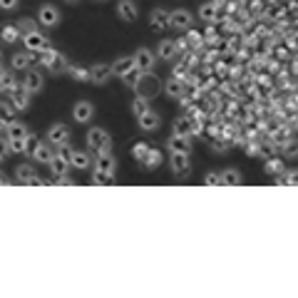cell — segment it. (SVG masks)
<instances>
[{"instance_id":"cell-41","label":"cell","mask_w":298,"mask_h":298,"mask_svg":"<svg viewBox=\"0 0 298 298\" xmlns=\"http://www.w3.org/2000/svg\"><path fill=\"white\" fill-rule=\"evenodd\" d=\"M75 77V80H80V82H87L90 80V70H85V67H77V65H70V70H67Z\"/></svg>"},{"instance_id":"cell-26","label":"cell","mask_w":298,"mask_h":298,"mask_svg":"<svg viewBox=\"0 0 298 298\" xmlns=\"http://www.w3.org/2000/svg\"><path fill=\"white\" fill-rule=\"evenodd\" d=\"M13 104H5V102H0V132H5L8 129V125L13 122Z\"/></svg>"},{"instance_id":"cell-34","label":"cell","mask_w":298,"mask_h":298,"mask_svg":"<svg viewBox=\"0 0 298 298\" xmlns=\"http://www.w3.org/2000/svg\"><path fill=\"white\" fill-rule=\"evenodd\" d=\"M174 134H182V137H191L189 117H179V119H174Z\"/></svg>"},{"instance_id":"cell-22","label":"cell","mask_w":298,"mask_h":298,"mask_svg":"<svg viewBox=\"0 0 298 298\" xmlns=\"http://www.w3.org/2000/svg\"><path fill=\"white\" fill-rule=\"evenodd\" d=\"M70 169V162L67 159H62V156H52L50 159V171H52V177H62V174H67Z\"/></svg>"},{"instance_id":"cell-10","label":"cell","mask_w":298,"mask_h":298,"mask_svg":"<svg viewBox=\"0 0 298 298\" xmlns=\"http://www.w3.org/2000/svg\"><path fill=\"white\" fill-rule=\"evenodd\" d=\"M167 144H169L171 154H189V152H191V142H189V137H182V134H174Z\"/></svg>"},{"instance_id":"cell-18","label":"cell","mask_w":298,"mask_h":298,"mask_svg":"<svg viewBox=\"0 0 298 298\" xmlns=\"http://www.w3.org/2000/svg\"><path fill=\"white\" fill-rule=\"evenodd\" d=\"M5 137H8V139H25V137H28V127H25L23 122L13 119V122L8 125V129H5Z\"/></svg>"},{"instance_id":"cell-8","label":"cell","mask_w":298,"mask_h":298,"mask_svg":"<svg viewBox=\"0 0 298 298\" xmlns=\"http://www.w3.org/2000/svg\"><path fill=\"white\" fill-rule=\"evenodd\" d=\"M169 164H171V171H174L177 177H186V174L191 171V164H189V154H171Z\"/></svg>"},{"instance_id":"cell-19","label":"cell","mask_w":298,"mask_h":298,"mask_svg":"<svg viewBox=\"0 0 298 298\" xmlns=\"http://www.w3.org/2000/svg\"><path fill=\"white\" fill-rule=\"evenodd\" d=\"M137 122H139V129H144V132H152V129L159 127V114L156 112H144L142 117H137Z\"/></svg>"},{"instance_id":"cell-49","label":"cell","mask_w":298,"mask_h":298,"mask_svg":"<svg viewBox=\"0 0 298 298\" xmlns=\"http://www.w3.org/2000/svg\"><path fill=\"white\" fill-rule=\"evenodd\" d=\"M8 156H10V142L5 137V139H0V162H5Z\"/></svg>"},{"instance_id":"cell-51","label":"cell","mask_w":298,"mask_h":298,"mask_svg":"<svg viewBox=\"0 0 298 298\" xmlns=\"http://www.w3.org/2000/svg\"><path fill=\"white\" fill-rule=\"evenodd\" d=\"M15 5H17V0H0V8H3V10H13Z\"/></svg>"},{"instance_id":"cell-54","label":"cell","mask_w":298,"mask_h":298,"mask_svg":"<svg viewBox=\"0 0 298 298\" xmlns=\"http://www.w3.org/2000/svg\"><path fill=\"white\" fill-rule=\"evenodd\" d=\"M0 95H3V87H0Z\"/></svg>"},{"instance_id":"cell-50","label":"cell","mask_w":298,"mask_h":298,"mask_svg":"<svg viewBox=\"0 0 298 298\" xmlns=\"http://www.w3.org/2000/svg\"><path fill=\"white\" fill-rule=\"evenodd\" d=\"M147 149H149V147H147V144H144V142H137V144H134V147H132V154H134V156H137V159H139V156H142L144 152H147Z\"/></svg>"},{"instance_id":"cell-31","label":"cell","mask_w":298,"mask_h":298,"mask_svg":"<svg viewBox=\"0 0 298 298\" xmlns=\"http://www.w3.org/2000/svg\"><path fill=\"white\" fill-rule=\"evenodd\" d=\"M55 55H57V50H55V47L45 45L43 50H38V62H40V65H45V67H50V62L55 60Z\"/></svg>"},{"instance_id":"cell-15","label":"cell","mask_w":298,"mask_h":298,"mask_svg":"<svg viewBox=\"0 0 298 298\" xmlns=\"http://www.w3.org/2000/svg\"><path fill=\"white\" fill-rule=\"evenodd\" d=\"M57 23H60V13H57V8H52V5H43V8H40V25L52 28V25H57Z\"/></svg>"},{"instance_id":"cell-16","label":"cell","mask_w":298,"mask_h":298,"mask_svg":"<svg viewBox=\"0 0 298 298\" xmlns=\"http://www.w3.org/2000/svg\"><path fill=\"white\" fill-rule=\"evenodd\" d=\"M114 167H117V162H114V156L110 154V152H102V154H97V159H95V169H99V171L114 174Z\"/></svg>"},{"instance_id":"cell-13","label":"cell","mask_w":298,"mask_h":298,"mask_svg":"<svg viewBox=\"0 0 298 298\" xmlns=\"http://www.w3.org/2000/svg\"><path fill=\"white\" fill-rule=\"evenodd\" d=\"M149 23H152V30H167L169 28V13L164 8H156L149 15Z\"/></svg>"},{"instance_id":"cell-57","label":"cell","mask_w":298,"mask_h":298,"mask_svg":"<svg viewBox=\"0 0 298 298\" xmlns=\"http://www.w3.org/2000/svg\"><path fill=\"white\" fill-rule=\"evenodd\" d=\"M99 3H102V0H99Z\"/></svg>"},{"instance_id":"cell-11","label":"cell","mask_w":298,"mask_h":298,"mask_svg":"<svg viewBox=\"0 0 298 298\" xmlns=\"http://www.w3.org/2000/svg\"><path fill=\"white\" fill-rule=\"evenodd\" d=\"M117 15H119V20H125V23L137 20V5H134V0H119Z\"/></svg>"},{"instance_id":"cell-43","label":"cell","mask_w":298,"mask_h":298,"mask_svg":"<svg viewBox=\"0 0 298 298\" xmlns=\"http://www.w3.org/2000/svg\"><path fill=\"white\" fill-rule=\"evenodd\" d=\"M110 182H112V174L99 171V169L92 171V184H110Z\"/></svg>"},{"instance_id":"cell-29","label":"cell","mask_w":298,"mask_h":298,"mask_svg":"<svg viewBox=\"0 0 298 298\" xmlns=\"http://www.w3.org/2000/svg\"><path fill=\"white\" fill-rule=\"evenodd\" d=\"M209 144H212L214 152H229V147H231V139L229 137H224V134H214L212 139H209Z\"/></svg>"},{"instance_id":"cell-40","label":"cell","mask_w":298,"mask_h":298,"mask_svg":"<svg viewBox=\"0 0 298 298\" xmlns=\"http://www.w3.org/2000/svg\"><path fill=\"white\" fill-rule=\"evenodd\" d=\"M38 147H40V137H38V134H30V132H28V137H25V154L32 156Z\"/></svg>"},{"instance_id":"cell-56","label":"cell","mask_w":298,"mask_h":298,"mask_svg":"<svg viewBox=\"0 0 298 298\" xmlns=\"http://www.w3.org/2000/svg\"><path fill=\"white\" fill-rule=\"evenodd\" d=\"M0 60H3V52H0Z\"/></svg>"},{"instance_id":"cell-35","label":"cell","mask_w":298,"mask_h":298,"mask_svg":"<svg viewBox=\"0 0 298 298\" xmlns=\"http://www.w3.org/2000/svg\"><path fill=\"white\" fill-rule=\"evenodd\" d=\"M50 70H52V72H67V70H70V60H67L65 55H60V52H57L55 60L50 62Z\"/></svg>"},{"instance_id":"cell-25","label":"cell","mask_w":298,"mask_h":298,"mask_svg":"<svg viewBox=\"0 0 298 298\" xmlns=\"http://www.w3.org/2000/svg\"><path fill=\"white\" fill-rule=\"evenodd\" d=\"M156 57H159V60H174V57H177V45H174V40H164V43L159 45Z\"/></svg>"},{"instance_id":"cell-3","label":"cell","mask_w":298,"mask_h":298,"mask_svg":"<svg viewBox=\"0 0 298 298\" xmlns=\"http://www.w3.org/2000/svg\"><path fill=\"white\" fill-rule=\"evenodd\" d=\"M8 95H10V104H13V110H20V112H23V110H28V107H30V92L23 87V82H20V85H15Z\"/></svg>"},{"instance_id":"cell-45","label":"cell","mask_w":298,"mask_h":298,"mask_svg":"<svg viewBox=\"0 0 298 298\" xmlns=\"http://www.w3.org/2000/svg\"><path fill=\"white\" fill-rule=\"evenodd\" d=\"M281 149H284V154L288 156V159H293V156H296V152H298V144H296V139L291 137V139H288V142H286L284 147H281Z\"/></svg>"},{"instance_id":"cell-12","label":"cell","mask_w":298,"mask_h":298,"mask_svg":"<svg viewBox=\"0 0 298 298\" xmlns=\"http://www.w3.org/2000/svg\"><path fill=\"white\" fill-rule=\"evenodd\" d=\"M23 43H25V47H28L30 52H38V50H43L45 45H47V38H45L40 30H35V32H28V35H25Z\"/></svg>"},{"instance_id":"cell-37","label":"cell","mask_w":298,"mask_h":298,"mask_svg":"<svg viewBox=\"0 0 298 298\" xmlns=\"http://www.w3.org/2000/svg\"><path fill=\"white\" fill-rule=\"evenodd\" d=\"M35 159H38V162H43V164H50V159H52V149H50V147H47V144H40V147H38V149H35Z\"/></svg>"},{"instance_id":"cell-14","label":"cell","mask_w":298,"mask_h":298,"mask_svg":"<svg viewBox=\"0 0 298 298\" xmlns=\"http://www.w3.org/2000/svg\"><path fill=\"white\" fill-rule=\"evenodd\" d=\"M23 87L28 90L30 95H32V92H40V90H43V75L38 70H28L25 80H23Z\"/></svg>"},{"instance_id":"cell-39","label":"cell","mask_w":298,"mask_h":298,"mask_svg":"<svg viewBox=\"0 0 298 298\" xmlns=\"http://www.w3.org/2000/svg\"><path fill=\"white\" fill-rule=\"evenodd\" d=\"M276 184H298V171L296 169H291V171H286V174H278L276 177Z\"/></svg>"},{"instance_id":"cell-7","label":"cell","mask_w":298,"mask_h":298,"mask_svg":"<svg viewBox=\"0 0 298 298\" xmlns=\"http://www.w3.org/2000/svg\"><path fill=\"white\" fill-rule=\"evenodd\" d=\"M47 139H50V144H55V147L70 142V127H67V125H52V127L47 129Z\"/></svg>"},{"instance_id":"cell-2","label":"cell","mask_w":298,"mask_h":298,"mask_svg":"<svg viewBox=\"0 0 298 298\" xmlns=\"http://www.w3.org/2000/svg\"><path fill=\"white\" fill-rule=\"evenodd\" d=\"M159 92V82H156V77H152L149 72H144L142 80L137 82V95L144 99H152Z\"/></svg>"},{"instance_id":"cell-52","label":"cell","mask_w":298,"mask_h":298,"mask_svg":"<svg viewBox=\"0 0 298 298\" xmlns=\"http://www.w3.org/2000/svg\"><path fill=\"white\" fill-rule=\"evenodd\" d=\"M0 184H8V179H5V177H3V174H0Z\"/></svg>"},{"instance_id":"cell-42","label":"cell","mask_w":298,"mask_h":298,"mask_svg":"<svg viewBox=\"0 0 298 298\" xmlns=\"http://www.w3.org/2000/svg\"><path fill=\"white\" fill-rule=\"evenodd\" d=\"M15 85H17V82H15V77L10 72H3V75H0V87H3V92H10Z\"/></svg>"},{"instance_id":"cell-33","label":"cell","mask_w":298,"mask_h":298,"mask_svg":"<svg viewBox=\"0 0 298 298\" xmlns=\"http://www.w3.org/2000/svg\"><path fill=\"white\" fill-rule=\"evenodd\" d=\"M132 112H134V117H142L144 112H149V99L137 95V97L132 99Z\"/></svg>"},{"instance_id":"cell-32","label":"cell","mask_w":298,"mask_h":298,"mask_svg":"<svg viewBox=\"0 0 298 298\" xmlns=\"http://www.w3.org/2000/svg\"><path fill=\"white\" fill-rule=\"evenodd\" d=\"M142 75H144V72L134 65L129 72H125V75H122V80H125V85H127V87H137V82L142 80Z\"/></svg>"},{"instance_id":"cell-17","label":"cell","mask_w":298,"mask_h":298,"mask_svg":"<svg viewBox=\"0 0 298 298\" xmlns=\"http://www.w3.org/2000/svg\"><path fill=\"white\" fill-rule=\"evenodd\" d=\"M164 92H167L169 97L179 99L182 95H186V85H184V80H177V77H171V80H167V85H164Z\"/></svg>"},{"instance_id":"cell-9","label":"cell","mask_w":298,"mask_h":298,"mask_svg":"<svg viewBox=\"0 0 298 298\" xmlns=\"http://www.w3.org/2000/svg\"><path fill=\"white\" fill-rule=\"evenodd\" d=\"M92 104L90 102H85V99H80L75 107H72V117H75V122H80V125H85V122H90L92 119Z\"/></svg>"},{"instance_id":"cell-53","label":"cell","mask_w":298,"mask_h":298,"mask_svg":"<svg viewBox=\"0 0 298 298\" xmlns=\"http://www.w3.org/2000/svg\"><path fill=\"white\" fill-rule=\"evenodd\" d=\"M3 72H5V70H3V65H0V75H3Z\"/></svg>"},{"instance_id":"cell-5","label":"cell","mask_w":298,"mask_h":298,"mask_svg":"<svg viewBox=\"0 0 298 298\" xmlns=\"http://www.w3.org/2000/svg\"><path fill=\"white\" fill-rule=\"evenodd\" d=\"M110 77H112V65L97 62V65L90 67V82H95V85H104Z\"/></svg>"},{"instance_id":"cell-38","label":"cell","mask_w":298,"mask_h":298,"mask_svg":"<svg viewBox=\"0 0 298 298\" xmlns=\"http://www.w3.org/2000/svg\"><path fill=\"white\" fill-rule=\"evenodd\" d=\"M15 28H17V32H20V35H28V32H35V30H38V25H35V20L23 17V20H17V23H15Z\"/></svg>"},{"instance_id":"cell-30","label":"cell","mask_w":298,"mask_h":298,"mask_svg":"<svg viewBox=\"0 0 298 298\" xmlns=\"http://www.w3.org/2000/svg\"><path fill=\"white\" fill-rule=\"evenodd\" d=\"M243 179H241V171L239 169H226L221 171V184H231V186H239Z\"/></svg>"},{"instance_id":"cell-20","label":"cell","mask_w":298,"mask_h":298,"mask_svg":"<svg viewBox=\"0 0 298 298\" xmlns=\"http://www.w3.org/2000/svg\"><path fill=\"white\" fill-rule=\"evenodd\" d=\"M159 162H162L159 149H147V152L139 156V164H142L144 169H154V167H159Z\"/></svg>"},{"instance_id":"cell-48","label":"cell","mask_w":298,"mask_h":298,"mask_svg":"<svg viewBox=\"0 0 298 298\" xmlns=\"http://www.w3.org/2000/svg\"><path fill=\"white\" fill-rule=\"evenodd\" d=\"M72 152H75V149H72V147H70V144H67V142H65V144H60V147H57V156H62V159H67V162H70Z\"/></svg>"},{"instance_id":"cell-24","label":"cell","mask_w":298,"mask_h":298,"mask_svg":"<svg viewBox=\"0 0 298 298\" xmlns=\"http://www.w3.org/2000/svg\"><path fill=\"white\" fill-rule=\"evenodd\" d=\"M92 164V159H90V154L87 152H72V156H70V167H75V169H87Z\"/></svg>"},{"instance_id":"cell-36","label":"cell","mask_w":298,"mask_h":298,"mask_svg":"<svg viewBox=\"0 0 298 298\" xmlns=\"http://www.w3.org/2000/svg\"><path fill=\"white\" fill-rule=\"evenodd\" d=\"M266 171H269V174H273V177L284 174V162H281V159H278L276 154L269 156V162H266Z\"/></svg>"},{"instance_id":"cell-21","label":"cell","mask_w":298,"mask_h":298,"mask_svg":"<svg viewBox=\"0 0 298 298\" xmlns=\"http://www.w3.org/2000/svg\"><path fill=\"white\" fill-rule=\"evenodd\" d=\"M199 17L206 23H216L219 20V3H206L199 8Z\"/></svg>"},{"instance_id":"cell-55","label":"cell","mask_w":298,"mask_h":298,"mask_svg":"<svg viewBox=\"0 0 298 298\" xmlns=\"http://www.w3.org/2000/svg\"><path fill=\"white\" fill-rule=\"evenodd\" d=\"M67 3H75V0H67Z\"/></svg>"},{"instance_id":"cell-44","label":"cell","mask_w":298,"mask_h":298,"mask_svg":"<svg viewBox=\"0 0 298 298\" xmlns=\"http://www.w3.org/2000/svg\"><path fill=\"white\" fill-rule=\"evenodd\" d=\"M17 38H20V32H17V28H15V25L3 28V40H5V43H15Z\"/></svg>"},{"instance_id":"cell-46","label":"cell","mask_w":298,"mask_h":298,"mask_svg":"<svg viewBox=\"0 0 298 298\" xmlns=\"http://www.w3.org/2000/svg\"><path fill=\"white\" fill-rule=\"evenodd\" d=\"M8 142H10V152L25 154V139H8Z\"/></svg>"},{"instance_id":"cell-47","label":"cell","mask_w":298,"mask_h":298,"mask_svg":"<svg viewBox=\"0 0 298 298\" xmlns=\"http://www.w3.org/2000/svg\"><path fill=\"white\" fill-rule=\"evenodd\" d=\"M204 184H206V186H219V184H221V174H216V171H209V174L204 177Z\"/></svg>"},{"instance_id":"cell-6","label":"cell","mask_w":298,"mask_h":298,"mask_svg":"<svg viewBox=\"0 0 298 298\" xmlns=\"http://www.w3.org/2000/svg\"><path fill=\"white\" fill-rule=\"evenodd\" d=\"M191 13L189 10H171L169 13V28H177V30H189L191 28Z\"/></svg>"},{"instance_id":"cell-27","label":"cell","mask_w":298,"mask_h":298,"mask_svg":"<svg viewBox=\"0 0 298 298\" xmlns=\"http://www.w3.org/2000/svg\"><path fill=\"white\" fill-rule=\"evenodd\" d=\"M134 67V57H119V60H114V65H112V75H125V72H129Z\"/></svg>"},{"instance_id":"cell-1","label":"cell","mask_w":298,"mask_h":298,"mask_svg":"<svg viewBox=\"0 0 298 298\" xmlns=\"http://www.w3.org/2000/svg\"><path fill=\"white\" fill-rule=\"evenodd\" d=\"M110 147H112V137H110L107 129L92 127L87 132V149H90V152L102 154V152H110Z\"/></svg>"},{"instance_id":"cell-23","label":"cell","mask_w":298,"mask_h":298,"mask_svg":"<svg viewBox=\"0 0 298 298\" xmlns=\"http://www.w3.org/2000/svg\"><path fill=\"white\" fill-rule=\"evenodd\" d=\"M35 62V57L28 52H17V55H13V70H30V65Z\"/></svg>"},{"instance_id":"cell-4","label":"cell","mask_w":298,"mask_h":298,"mask_svg":"<svg viewBox=\"0 0 298 298\" xmlns=\"http://www.w3.org/2000/svg\"><path fill=\"white\" fill-rule=\"evenodd\" d=\"M132 57H134V65L142 72H152V67H154V62H156V55L152 50H147V47H139Z\"/></svg>"},{"instance_id":"cell-28","label":"cell","mask_w":298,"mask_h":298,"mask_svg":"<svg viewBox=\"0 0 298 298\" xmlns=\"http://www.w3.org/2000/svg\"><path fill=\"white\" fill-rule=\"evenodd\" d=\"M15 177H17V182H20V184H30V179H32V177H38V174H35V167H30V164H20V167L15 169Z\"/></svg>"}]
</instances>
